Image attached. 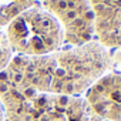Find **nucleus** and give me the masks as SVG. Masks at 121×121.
<instances>
[{
	"label": "nucleus",
	"mask_w": 121,
	"mask_h": 121,
	"mask_svg": "<svg viewBox=\"0 0 121 121\" xmlns=\"http://www.w3.org/2000/svg\"><path fill=\"white\" fill-rule=\"evenodd\" d=\"M6 37L12 50L33 57L57 51L64 41V31L53 14L30 7L7 24Z\"/></svg>",
	"instance_id": "2"
},
{
	"label": "nucleus",
	"mask_w": 121,
	"mask_h": 121,
	"mask_svg": "<svg viewBox=\"0 0 121 121\" xmlns=\"http://www.w3.org/2000/svg\"><path fill=\"white\" fill-rule=\"evenodd\" d=\"M94 33L108 47H121V0H88Z\"/></svg>",
	"instance_id": "5"
},
{
	"label": "nucleus",
	"mask_w": 121,
	"mask_h": 121,
	"mask_svg": "<svg viewBox=\"0 0 121 121\" xmlns=\"http://www.w3.org/2000/svg\"><path fill=\"white\" fill-rule=\"evenodd\" d=\"M0 121H6V114H4V108H3L2 101H0Z\"/></svg>",
	"instance_id": "8"
},
{
	"label": "nucleus",
	"mask_w": 121,
	"mask_h": 121,
	"mask_svg": "<svg viewBox=\"0 0 121 121\" xmlns=\"http://www.w3.org/2000/svg\"><path fill=\"white\" fill-rule=\"evenodd\" d=\"M44 6L61 24L69 43L81 46L91 41L94 17L88 0H44Z\"/></svg>",
	"instance_id": "3"
},
{
	"label": "nucleus",
	"mask_w": 121,
	"mask_h": 121,
	"mask_svg": "<svg viewBox=\"0 0 121 121\" xmlns=\"http://www.w3.org/2000/svg\"><path fill=\"white\" fill-rule=\"evenodd\" d=\"M3 4V0H0V6H2Z\"/></svg>",
	"instance_id": "9"
},
{
	"label": "nucleus",
	"mask_w": 121,
	"mask_h": 121,
	"mask_svg": "<svg viewBox=\"0 0 121 121\" xmlns=\"http://www.w3.org/2000/svg\"><path fill=\"white\" fill-rule=\"evenodd\" d=\"M36 0H10L9 3L0 6V26L9 24L16 16L33 7Z\"/></svg>",
	"instance_id": "6"
},
{
	"label": "nucleus",
	"mask_w": 121,
	"mask_h": 121,
	"mask_svg": "<svg viewBox=\"0 0 121 121\" xmlns=\"http://www.w3.org/2000/svg\"><path fill=\"white\" fill-rule=\"evenodd\" d=\"M12 47L7 41V37H6V33L0 29V73L3 70H6V67L9 66V63L12 61Z\"/></svg>",
	"instance_id": "7"
},
{
	"label": "nucleus",
	"mask_w": 121,
	"mask_h": 121,
	"mask_svg": "<svg viewBox=\"0 0 121 121\" xmlns=\"http://www.w3.org/2000/svg\"><path fill=\"white\" fill-rule=\"evenodd\" d=\"M87 103L93 112L105 121H121V74L100 77L87 90Z\"/></svg>",
	"instance_id": "4"
},
{
	"label": "nucleus",
	"mask_w": 121,
	"mask_h": 121,
	"mask_svg": "<svg viewBox=\"0 0 121 121\" xmlns=\"http://www.w3.org/2000/svg\"><path fill=\"white\" fill-rule=\"evenodd\" d=\"M110 67L111 57L105 47L88 41L46 56L13 57L4 71L12 78L41 93L77 95L107 74Z\"/></svg>",
	"instance_id": "1"
}]
</instances>
